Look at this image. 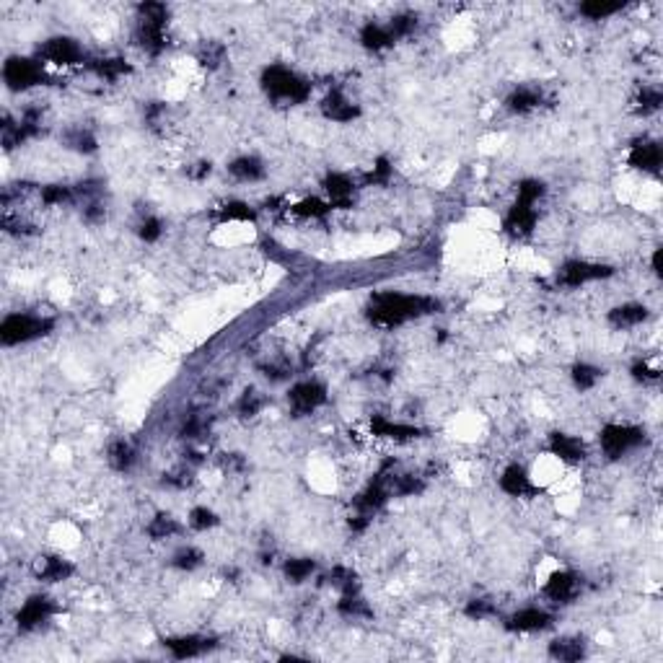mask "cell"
<instances>
[{
    "mask_svg": "<svg viewBox=\"0 0 663 663\" xmlns=\"http://www.w3.org/2000/svg\"><path fill=\"white\" fill-rule=\"evenodd\" d=\"M327 580H329L332 586L343 589L345 593H358V575H355L353 570H347V567H334Z\"/></svg>",
    "mask_w": 663,
    "mask_h": 663,
    "instance_id": "obj_30",
    "label": "cell"
},
{
    "mask_svg": "<svg viewBox=\"0 0 663 663\" xmlns=\"http://www.w3.org/2000/svg\"><path fill=\"white\" fill-rule=\"evenodd\" d=\"M192 482V477L187 471H174V474H163V484H172V487H187Z\"/></svg>",
    "mask_w": 663,
    "mask_h": 663,
    "instance_id": "obj_54",
    "label": "cell"
},
{
    "mask_svg": "<svg viewBox=\"0 0 663 663\" xmlns=\"http://www.w3.org/2000/svg\"><path fill=\"white\" fill-rule=\"evenodd\" d=\"M135 42L148 50L150 54H159L163 47H166V39H163V23H150V21H140L138 32H135Z\"/></svg>",
    "mask_w": 663,
    "mask_h": 663,
    "instance_id": "obj_18",
    "label": "cell"
},
{
    "mask_svg": "<svg viewBox=\"0 0 663 663\" xmlns=\"http://www.w3.org/2000/svg\"><path fill=\"white\" fill-rule=\"evenodd\" d=\"M190 524H192L194 529L205 531V529H213V526H218V516H215L213 511H207V508H194L192 516H190Z\"/></svg>",
    "mask_w": 663,
    "mask_h": 663,
    "instance_id": "obj_43",
    "label": "cell"
},
{
    "mask_svg": "<svg viewBox=\"0 0 663 663\" xmlns=\"http://www.w3.org/2000/svg\"><path fill=\"white\" fill-rule=\"evenodd\" d=\"M648 319V309L645 306H620L609 314V321L617 327H632V324H640Z\"/></svg>",
    "mask_w": 663,
    "mask_h": 663,
    "instance_id": "obj_25",
    "label": "cell"
},
{
    "mask_svg": "<svg viewBox=\"0 0 663 663\" xmlns=\"http://www.w3.org/2000/svg\"><path fill=\"white\" fill-rule=\"evenodd\" d=\"M205 433H207V422H205L203 418H190L187 422H184V428H182V436H184V438H190V440L203 438Z\"/></svg>",
    "mask_w": 663,
    "mask_h": 663,
    "instance_id": "obj_49",
    "label": "cell"
},
{
    "mask_svg": "<svg viewBox=\"0 0 663 663\" xmlns=\"http://www.w3.org/2000/svg\"><path fill=\"white\" fill-rule=\"evenodd\" d=\"M140 21L166 23V8L161 3H145V6H140Z\"/></svg>",
    "mask_w": 663,
    "mask_h": 663,
    "instance_id": "obj_46",
    "label": "cell"
},
{
    "mask_svg": "<svg viewBox=\"0 0 663 663\" xmlns=\"http://www.w3.org/2000/svg\"><path fill=\"white\" fill-rule=\"evenodd\" d=\"M371 430L374 436H381V438H394V440H409L422 436L420 428H412V425H399V422H389L384 418H374L371 420Z\"/></svg>",
    "mask_w": 663,
    "mask_h": 663,
    "instance_id": "obj_16",
    "label": "cell"
},
{
    "mask_svg": "<svg viewBox=\"0 0 663 663\" xmlns=\"http://www.w3.org/2000/svg\"><path fill=\"white\" fill-rule=\"evenodd\" d=\"M542 104V91H534V88H518L511 94L508 99V109L511 112H529Z\"/></svg>",
    "mask_w": 663,
    "mask_h": 663,
    "instance_id": "obj_26",
    "label": "cell"
},
{
    "mask_svg": "<svg viewBox=\"0 0 663 663\" xmlns=\"http://www.w3.org/2000/svg\"><path fill=\"white\" fill-rule=\"evenodd\" d=\"M360 42H363L368 50H384V47H389V44L394 42V39H391L389 29H381V26L368 23L363 32H360Z\"/></svg>",
    "mask_w": 663,
    "mask_h": 663,
    "instance_id": "obj_27",
    "label": "cell"
},
{
    "mask_svg": "<svg viewBox=\"0 0 663 663\" xmlns=\"http://www.w3.org/2000/svg\"><path fill=\"white\" fill-rule=\"evenodd\" d=\"M391 492L394 495H415V492H422V482L418 480V477H409V474H405V477H391Z\"/></svg>",
    "mask_w": 663,
    "mask_h": 663,
    "instance_id": "obj_40",
    "label": "cell"
},
{
    "mask_svg": "<svg viewBox=\"0 0 663 663\" xmlns=\"http://www.w3.org/2000/svg\"><path fill=\"white\" fill-rule=\"evenodd\" d=\"M231 174L238 176V179H244V182H257V179L265 176V166H262L257 159L244 156V159H236L234 163H231Z\"/></svg>",
    "mask_w": 663,
    "mask_h": 663,
    "instance_id": "obj_23",
    "label": "cell"
},
{
    "mask_svg": "<svg viewBox=\"0 0 663 663\" xmlns=\"http://www.w3.org/2000/svg\"><path fill=\"white\" fill-rule=\"evenodd\" d=\"M192 176H197V179H203V176H207L210 174V163H200V169L197 172H190Z\"/></svg>",
    "mask_w": 663,
    "mask_h": 663,
    "instance_id": "obj_55",
    "label": "cell"
},
{
    "mask_svg": "<svg viewBox=\"0 0 663 663\" xmlns=\"http://www.w3.org/2000/svg\"><path fill=\"white\" fill-rule=\"evenodd\" d=\"M262 405H265V399H262V394H259L257 389H246L244 394H241V399H238V412H241L244 418H254L259 409H262Z\"/></svg>",
    "mask_w": 663,
    "mask_h": 663,
    "instance_id": "obj_33",
    "label": "cell"
},
{
    "mask_svg": "<svg viewBox=\"0 0 663 663\" xmlns=\"http://www.w3.org/2000/svg\"><path fill=\"white\" fill-rule=\"evenodd\" d=\"M599 368H593V365H586V363H580V365H575L573 368V381H575V386L578 389H591V386L596 384L599 381Z\"/></svg>",
    "mask_w": 663,
    "mask_h": 663,
    "instance_id": "obj_36",
    "label": "cell"
},
{
    "mask_svg": "<svg viewBox=\"0 0 663 663\" xmlns=\"http://www.w3.org/2000/svg\"><path fill=\"white\" fill-rule=\"evenodd\" d=\"M327 399V389L316 381H303V384L293 386L290 391V407L296 415H306L311 409H316Z\"/></svg>",
    "mask_w": 663,
    "mask_h": 663,
    "instance_id": "obj_8",
    "label": "cell"
},
{
    "mask_svg": "<svg viewBox=\"0 0 663 663\" xmlns=\"http://www.w3.org/2000/svg\"><path fill=\"white\" fill-rule=\"evenodd\" d=\"M552 624V617L542 609H524L508 620V630L513 632H536Z\"/></svg>",
    "mask_w": 663,
    "mask_h": 663,
    "instance_id": "obj_11",
    "label": "cell"
},
{
    "mask_svg": "<svg viewBox=\"0 0 663 663\" xmlns=\"http://www.w3.org/2000/svg\"><path fill=\"white\" fill-rule=\"evenodd\" d=\"M197 565H203V552L200 549H182V552H176L174 555V567H179V570H194Z\"/></svg>",
    "mask_w": 663,
    "mask_h": 663,
    "instance_id": "obj_41",
    "label": "cell"
},
{
    "mask_svg": "<svg viewBox=\"0 0 663 663\" xmlns=\"http://www.w3.org/2000/svg\"><path fill=\"white\" fill-rule=\"evenodd\" d=\"M221 467H223L225 471H241L244 469V459H241V453H223Z\"/></svg>",
    "mask_w": 663,
    "mask_h": 663,
    "instance_id": "obj_52",
    "label": "cell"
},
{
    "mask_svg": "<svg viewBox=\"0 0 663 663\" xmlns=\"http://www.w3.org/2000/svg\"><path fill=\"white\" fill-rule=\"evenodd\" d=\"M54 611H57V606H54L47 596H32V599L21 606V611L16 614V622H19L21 630H34V627H39L42 622L50 620Z\"/></svg>",
    "mask_w": 663,
    "mask_h": 663,
    "instance_id": "obj_7",
    "label": "cell"
},
{
    "mask_svg": "<svg viewBox=\"0 0 663 663\" xmlns=\"http://www.w3.org/2000/svg\"><path fill=\"white\" fill-rule=\"evenodd\" d=\"M500 487H503L508 495H516V498H521V495H534L536 492V487L531 484L526 469L524 467H518V464H513V467H508V469L503 471Z\"/></svg>",
    "mask_w": 663,
    "mask_h": 663,
    "instance_id": "obj_13",
    "label": "cell"
},
{
    "mask_svg": "<svg viewBox=\"0 0 663 663\" xmlns=\"http://www.w3.org/2000/svg\"><path fill=\"white\" fill-rule=\"evenodd\" d=\"M37 575H39V580H65V578L73 575V565L60 560V557H44Z\"/></svg>",
    "mask_w": 663,
    "mask_h": 663,
    "instance_id": "obj_22",
    "label": "cell"
},
{
    "mask_svg": "<svg viewBox=\"0 0 663 663\" xmlns=\"http://www.w3.org/2000/svg\"><path fill=\"white\" fill-rule=\"evenodd\" d=\"M622 6L620 3H601V0H591V3H583L580 6V13L583 16H589V19H604V16H611V13H617Z\"/></svg>",
    "mask_w": 663,
    "mask_h": 663,
    "instance_id": "obj_34",
    "label": "cell"
},
{
    "mask_svg": "<svg viewBox=\"0 0 663 663\" xmlns=\"http://www.w3.org/2000/svg\"><path fill=\"white\" fill-rule=\"evenodd\" d=\"M65 143L70 145L73 150H81V153H91V150H96V138L88 132V130L78 127V130H70L68 135H65Z\"/></svg>",
    "mask_w": 663,
    "mask_h": 663,
    "instance_id": "obj_29",
    "label": "cell"
},
{
    "mask_svg": "<svg viewBox=\"0 0 663 663\" xmlns=\"http://www.w3.org/2000/svg\"><path fill=\"white\" fill-rule=\"evenodd\" d=\"M340 614H345V617H371L374 611L365 606V601L358 593H345L343 601H340Z\"/></svg>",
    "mask_w": 663,
    "mask_h": 663,
    "instance_id": "obj_31",
    "label": "cell"
},
{
    "mask_svg": "<svg viewBox=\"0 0 663 663\" xmlns=\"http://www.w3.org/2000/svg\"><path fill=\"white\" fill-rule=\"evenodd\" d=\"M549 655L557 658V661H580L586 655V648H583V640H575V638H562V640H555L549 645Z\"/></svg>",
    "mask_w": 663,
    "mask_h": 663,
    "instance_id": "obj_21",
    "label": "cell"
},
{
    "mask_svg": "<svg viewBox=\"0 0 663 663\" xmlns=\"http://www.w3.org/2000/svg\"><path fill=\"white\" fill-rule=\"evenodd\" d=\"M653 269H655V272L661 275V249H658V252L653 254Z\"/></svg>",
    "mask_w": 663,
    "mask_h": 663,
    "instance_id": "obj_56",
    "label": "cell"
},
{
    "mask_svg": "<svg viewBox=\"0 0 663 663\" xmlns=\"http://www.w3.org/2000/svg\"><path fill=\"white\" fill-rule=\"evenodd\" d=\"M163 648L172 651L174 658H194V655H203V653L213 651L215 640L213 638H197V635H187V638H166L163 640Z\"/></svg>",
    "mask_w": 663,
    "mask_h": 663,
    "instance_id": "obj_10",
    "label": "cell"
},
{
    "mask_svg": "<svg viewBox=\"0 0 663 663\" xmlns=\"http://www.w3.org/2000/svg\"><path fill=\"white\" fill-rule=\"evenodd\" d=\"M632 376H635L638 381H655V378H658V371L648 368L645 363H635L632 365Z\"/></svg>",
    "mask_w": 663,
    "mask_h": 663,
    "instance_id": "obj_53",
    "label": "cell"
},
{
    "mask_svg": "<svg viewBox=\"0 0 663 663\" xmlns=\"http://www.w3.org/2000/svg\"><path fill=\"white\" fill-rule=\"evenodd\" d=\"M223 44H207V47H203V52H200V63L205 65V68H218V65L223 63Z\"/></svg>",
    "mask_w": 663,
    "mask_h": 663,
    "instance_id": "obj_45",
    "label": "cell"
},
{
    "mask_svg": "<svg viewBox=\"0 0 663 663\" xmlns=\"http://www.w3.org/2000/svg\"><path fill=\"white\" fill-rule=\"evenodd\" d=\"M549 451H552L555 456H560V459H565V461H580L583 456H586L583 443H580L578 438H570V436H565V433H555V436L549 438Z\"/></svg>",
    "mask_w": 663,
    "mask_h": 663,
    "instance_id": "obj_19",
    "label": "cell"
},
{
    "mask_svg": "<svg viewBox=\"0 0 663 663\" xmlns=\"http://www.w3.org/2000/svg\"><path fill=\"white\" fill-rule=\"evenodd\" d=\"M314 560H290L288 565H285V575H288V580H293V583H300V580H306V578L314 573Z\"/></svg>",
    "mask_w": 663,
    "mask_h": 663,
    "instance_id": "obj_38",
    "label": "cell"
},
{
    "mask_svg": "<svg viewBox=\"0 0 663 663\" xmlns=\"http://www.w3.org/2000/svg\"><path fill=\"white\" fill-rule=\"evenodd\" d=\"M132 461H135V451L127 440H114L109 446V464L117 471H127L132 467Z\"/></svg>",
    "mask_w": 663,
    "mask_h": 663,
    "instance_id": "obj_24",
    "label": "cell"
},
{
    "mask_svg": "<svg viewBox=\"0 0 663 663\" xmlns=\"http://www.w3.org/2000/svg\"><path fill=\"white\" fill-rule=\"evenodd\" d=\"M75 197V192L70 190V187H60V184H52V187H47L42 192V200L47 205H63V203H70Z\"/></svg>",
    "mask_w": 663,
    "mask_h": 663,
    "instance_id": "obj_42",
    "label": "cell"
},
{
    "mask_svg": "<svg viewBox=\"0 0 663 663\" xmlns=\"http://www.w3.org/2000/svg\"><path fill=\"white\" fill-rule=\"evenodd\" d=\"M638 443H642V430L630 428V425H606L601 430V446L609 453L611 459L622 456L624 451L635 449Z\"/></svg>",
    "mask_w": 663,
    "mask_h": 663,
    "instance_id": "obj_5",
    "label": "cell"
},
{
    "mask_svg": "<svg viewBox=\"0 0 663 663\" xmlns=\"http://www.w3.org/2000/svg\"><path fill=\"white\" fill-rule=\"evenodd\" d=\"M221 221H254V210L246 203H225L221 207Z\"/></svg>",
    "mask_w": 663,
    "mask_h": 663,
    "instance_id": "obj_35",
    "label": "cell"
},
{
    "mask_svg": "<svg viewBox=\"0 0 663 663\" xmlns=\"http://www.w3.org/2000/svg\"><path fill=\"white\" fill-rule=\"evenodd\" d=\"M630 163L635 169L655 174L658 166H661V148H658V143H651V140L638 143V145L630 150Z\"/></svg>",
    "mask_w": 663,
    "mask_h": 663,
    "instance_id": "obj_12",
    "label": "cell"
},
{
    "mask_svg": "<svg viewBox=\"0 0 663 663\" xmlns=\"http://www.w3.org/2000/svg\"><path fill=\"white\" fill-rule=\"evenodd\" d=\"M39 52H42V57H47V60L54 65H78L83 60L81 47H78L73 39H68V37H54L50 42H44Z\"/></svg>",
    "mask_w": 663,
    "mask_h": 663,
    "instance_id": "obj_9",
    "label": "cell"
},
{
    "mask_svg": "<svg viewBox=\"0 0 663 663\" xmlns=\"http://www.w3.org/2000/svg\"><path fill=\"white\" fill-rule=\"evenodd\" d=\"M91 70L96 75H101V78H107V81H114V78H119V75L130 73V65L125 63V60H96V63H91Z\"/></svg>",
    "mask_w": 663,
    "mask_h": 663,
    "instance_id": "obj_28",
    "label": "cell"
},
{
    "mask_svg": "<svg viewBox=\"0 0 663 663\" xmlns=\"http://www.w3.org/2000/svg\"><path fill=\"white\" fill-rule=\"evenodd\" d=\"M490 614H495V606L484 599L471 601L469 606H467V617H471V620H484V617H490Z\"/></svg>",
    "mask_w": 663,
    "mask_h": 663,
    "instance_id": "obj_50",
    "label": "cell"
},
{
    "mask_svg": "<svg viewBox=\"0 0 663 663\" xmlns=\"http://www.w3.org/2000/svg\"><path fill=\"white\" fill-rule=\"evenodd\" d=\"M329 207L332 205L321 203V200H316V197H311V200H303V203L296 205L293 213L303 215V218H324V215L329 213Z\"/></svg>",
    "mask_w": 663,
    "mask_h": 663,
    "instance_id": "obj_37",
    "label": "cell"
},
{
    "mask_svg": "<svg viewBox=\"0 0 663 663\" xmlns=\"http://www.w3.org/2000/svg\"><path fill=\"white\" fill-rule=\"evenodd\" d=\"M176 531H179V524L174 521L172 516H166V513L156 516L148 526V534L153 536V539H166V536L176 534Z\"/></svg>",
    "mask_w": 663,
    "mask_h": 663,
    "instance_id": "obj_32",
    "label": "cell"
},
{
    "mask_svg": "<svg viewBox=\"0 0 663 663\" xmlns=\"http://www.w3.org/2000/svg\"><path fill=\"white\" fill-rule=\"evenodd\" d=\"M3 78H6L8 88H13V91H23V88H32V86H37V83H42L47 75H44V70L34 63V60H26V57H11V60L6 63V68H3Z\"/></svg>",
    "mask_w": 663,
    "mask_h": 663,
    "instance_id": "obj_4",
    "label": "cell"
},
{
    "mask_svg": "<svg viewBox=\"0 0 663 663\" xmlns=\"http://www.w3.org/2000/svg\"><path fill=\"white\" fill-rule=\"evenodd\" d=\"M638 101H640V109L648 114V112H655V109L661 107V91H655V88H642L640 96H638Z\"/></svg>",
    "mask_w": 663,
    "mask_h": 663,
    "instance_id": "obj_47",
    "label": "cell"
},
{
    "mask_svg": "<svg viewBox=\"0 0 663 663\" xmlns=\"http://www.w3.org/2000/svg\"><path fill=\"white\" fill-rule=\"evenodd\" d=\"M544 593L555 601H570L578 593V578L573 573H555L544 586Z\"/></svg>",
    "mask_w": 663,
    "mask_h": 663,
    "instance_id": "obj_17",
    "label": "cell"
},
{
    "mask_svg": "<svg viewBox=\"0 0 663 663\" xmlns=\"http://www.w3.org/2000/svg\"><path fill=\"white\" fill-rule=\"evenodd\" d=\"M542 194H544V184L536 182V179H526V182L518 184V203L534 205Z\"/></svg>",
    "mask_w": 663,
    "mask_h": 663,
    "instance_id": "obj_39",
    "label": "cell"
},
{
    "mask_svg": "<svg viewBox=\"0 0 663 663\" xmlns=\"http://www.w3.org/2000/svg\"><path fill=\"white\" fill-rule=\"evenodd\" d=\"M611 272H614V269L606 267V265H591V262H567L565 267L560 269L557 280H560L562 285L578 288V285H583V283H589V280L609 278Z\"/></svg>",
    "mask_w": 663,
    "mask_h": 663,
    "instance_id": "obj_6",
    "label": "cell"
},
{
    "mask_svg": "<svg viewBox=\"0 0 663 663\" xmlns=\"http://www.w3.org/2000/svg\"><path fill=\"white\" fill-rule=\"evenodd\" d=\"M389 176H391V166H389V161L386 159H378L374 166V172L365 176V182L368 184H386L389 182Z\"/></svg>",
    "mask_w": 663,
    "mask_h": 663,
    "instance_id": "obj_48",
    "label": "cell"
},
{
    "mask_svg": "<svg viewBox=\"0 0 663 663\" xmlns=\"http://www.w3.org/2000/svg\"><path fill=\"white\" fill-rule=\"evenodd\" d=\"M534 223H536L534 207H531V205H526V203H516L513 207H511L508 218H505V228H508L511 234H516V236L531 234Z\"/></svg>",
    "mask_w": 663,
    "mask_h": 663,
    "instance_id": "obj_15",
    "label": "cell"
},
{
    "mask_svg": "<svg viewBox=\"0 0 663 663\" xmlns=\"http://www.w3.org/2000/svg\"><path fill=\"white\" fill-rule=\"evenodd\" d=\"M52 319H42V316H29V314H11L6 316V321L0 324V340L3 345H19L29 343L37 337H44L52 332Z\"/></svg>",
    "mask_w": 663,
    "mask_h": 663,
    "instance_id": "obj_3",
    "label": "cell"
},
{
    "mask_svg": "<svg viewBox=\"0 0 663 663\" xmlns=\"http://www.w3.org/2000/svg\"><path fill=\"white\" fill-rule=\"evenodd\" d=\"M327 192L332 194V203L337 207H350V194H353V182L345 174H329L327 176Z\"/></svg>",
    "mask_w": 663,
    "mask_h": 663,
    "instance_id": "obj_20",
    "label": "cell"
},
{
    "mask_svg": "<svg viewBox=\"0 0 663 663\" xmlns=\"http://www.w3.org/2000/svg\"><path fill=\"white\" fill-rule=\"evenodd\" d=\"M321 112L329 119H337V122H350V119H355L360 114V109L355 107V104H350L340 91H332L329 96L321 101Z\"/></svg>",
    "mask_w": 663,
    "mask_h": 663,
    "instance_id": "obj_14",
    "label": "cell"
},
{
    "mask_svg": "<svg viewBox=\"0 0 663 663\" xmlns=\"http://www.w3.org/2000/svg\"><path fill=\"white\" fill-rule=\"evenodd\" d=\"M161 236V221L159 218H145L140 225V238L143 241H156Z\"/></svg>",
    "mask_w": 663,
    "mask_h": 663,
    "instance_id": "obj_51",
    "label": "cell"
},
{
    "mask_svg": "<svg viewBox=\"0 0 663 663\" xmlns=\"http://www.w3.org/2000/svg\"><path fill=\"white\" fill-rule=\"evenodd\" d=\"M262 88L267 91L269 99L275 101H283V104H298V101H306L309 96V83L298 78L296 73H290L288 68L283 65H272L262 73Z\"/></svg>",
    "mask_w": 663,
    "mask_h": 663,
    "instance_id": "obj_2",
    "label": "cell"
},
{
    "mask_svg": "<svg viewBox=\"0 0 663 663\" xmlns=\"http://www.w3.org/2000/svg\"><path fill=\"white\" fill-rule=\"evenodd\" d=\"M415 26H418V19H415V16H396L394 21H391V26H389V34H391V39L407 37V34L415 32Z\"/></svg>",
    "mask_w": 663,
    "mask_h": 663,
    "instance_id": "obj_44",
    "label": "cell"
},
{
    "mask_svg": "<svg viewBox=\"0 0 663 663\" xmlns=\"http://www.w3.org/2000/svg\"><path fill=\"white\" fill-rule=\"evenodd\" d=\"M440 303L436 298H422V296H402V293H381L371 300L368 319L378 327H399L409 319H418L425 314L438 311Z\"/></svg>",
    "mask_w": 663,
    "mask_h": 663,
    "instance_id": "obj_1",
    "label": "cell"
}]
</instances>
